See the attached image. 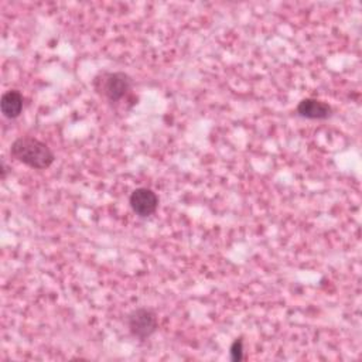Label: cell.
<instances>
[{
  "mask_svg": "<svg viewBox=\"0 0 362 362\" xmlns=\"http://www.w3.org/2000/svg\"><path fill=\"white\" fill-rule=\"evenodd\" d=\"M10 154L17 161L35 170H45L55 160L52 150L44 141L31 136L17 137L10 146Z\"/></svg>",
  "mask_w": 362,
  "mask_h": 362,
  "instance_id": "6da1fadb",
  "label": "cell"
},
{
  "mask_svg": "<svg viewBox=\"0 0 362 362\" xmlns=\"http://www.w3.org/2000/svg\"><path fill=\"white\" fill-rule=\"evenodd\" d=\"M133 85L132 78L124 72H102L93 81L98 93L106 98L107 102L116 103L127 96Z\"/></svg>",
  "mask_w": 362,
  "mask_h": 362,
  "instance_id": "7a4b0ae2",
  "label": "cell"
},
{
  "mask_svg": "<svg viewBox=\"0 0 362 362\" xmlns=\"http://www.w3.org/2000/svg\"><path fill=\"white\" fill-rule=\"evenodd\" d=\"M126 322L130 334L140 341H144L148 337H151L158 328V320L156 313L147 307L133 310L127 315Z\"/></svg>",
  "mask_w": 362,
  "mask_h": 362,
  "instance_id": "3957f363",
  "label": "cell"
},
{
  "mask_svg": "<svg viewBox=\"0 0 362 362\" xmlns=\"http://www.w3.org/2000/svg\"><path fill=\"white\" fill-rule=\"evenodd\" d=\"M129 204L137 216L147 218V216H151L157 211L158 197L153 189L140 187V188H136L130 194Z\"/></svg>",
  "mask_w": 362,
  "mask_h": 362,
  "instance_id": "277c9868",
  "label": "cell"
},
{
  "mask_svg": "<svg viewBox=\"0 0 362 362\" xmlns=\"http://www.w3.org/2000/svg\"><path fill=\"white\" fill-rule=\"evenodd\" d=\"M297 113L305 119L325 120L332 116V107L327 102L314 98H305L298 102Z\"/></svg>",
  "mask_w": 362,
  "mask_h": 362,
  "instance_id": "5b68a950",
  "label": "cell"
},
{
  "mask_svg": "<svg viewBox=\"0 0 362 362\" xmlns=\"http://www.w3.org/2000/svg\"><path fill=\"white\" fill-rule=\"evenodd\" d=\"M24 98L17 89H10L1 95L0 99V109L4 117L16 119L23 112Z\"/></svg>",
  "mask_w": 362,
  "mask_h": 362,
  "instance_id": "8992f818",
  "label": "cell"
},
{
  "mask_svg": "<svg viewBox=\"0 0 362 362\" xmlns=\"http://www.w3.org/2000/svg\"><path fill=\"white\" fill-rule=\"evenodd\" d=\"M229 354H230V359L233 362H239L243 359V339L242 338H236L230 348H229Z\"/></svg>",
  "mask_w": 362,
  "mask_h": 362,
  "instance_id": "52a82bcc",
  "label": "cell"
},
{
  "mask_svg": "<svg viewBox=\"0 0 362 362\" xmlns=\"http://www.w3.org/2000/svg\"><path fill=\"white\" fill-rule=\"evenodd\" d=\"M1 180H4L6 178V174H7V168H6V164H4V161H1Z\"/></svg>",
  "mask_w": 362,
  "mask_h": 362,
  "instance_id": "ba28073f",
  "label": "cell"
}]
</instances>
